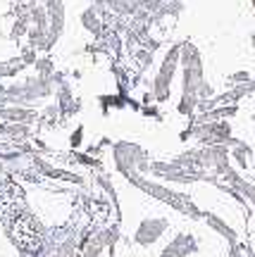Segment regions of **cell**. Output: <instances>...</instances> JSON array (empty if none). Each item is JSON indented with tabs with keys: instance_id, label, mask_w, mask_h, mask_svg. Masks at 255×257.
I'll return each mask as SVG.
<instances>
[{
	"instance_id": "obj_3",
	"label": "cell",
	"mask_w": 255,
	"mask_h": 257,
	"mask_svg": "<svg viewBox=\"0 0 255 257\" xmlns=\"http://www.w3.org/2000/svg\"><path fill=\"white\" fill-rule=\"evenodd\" d=\"M112 160H115V167L122 176H129L131 172L148 174V169H150L148 153L141 146L129 143V141H119L112 146Z\"/></svg>"
},
{
	"instance_id": "obj_15",
	"label": "cell",
	"mask_w": 255,
	"mask_h": 257,
	"mask_svg": "<svg viewBox=\"0 0 255 257\" xmlns=\"http://www.w3.org/2000/svg\"><path fill=\"white\" fill-rule=\"evenodd\" d=\"M253 76H250V72H246V69H241V72H234L231 76H229V83L234 86V83H246V81H250Z\"/></svg>"
},
{
	"instance_id": "obj_10",
	"label": "cell",
	"mask_w": 255,
	"mask_h": 257,
	"mask_svg": "<svg viewBox=\"0 0 255 257\" xmlns=\"http://www.w3.org/2000/svg\"><path fill=\"white\" fill-rule=\"evenodd\" d=\"M27 64L22 62L19 57H10V60H0V79H10V76H17L19 72H24Z\"/></svg>"
},
{
	"instance_id": "obj_9",
	"label": "cell",
	"mask_w": 255,
	"mask_h": 257,
	"mask_svg": "<svg viewBox=\"0 0 255 257\" xmlns=\"http://www.w3.org/2000/svg\"><path fill=\"white\" fill-rule=\"evenodd\" d=\"M229 157L238 165V169H248V160L253 157V148L243 143V141H238L236 146L229 148Z\"/></svg>"
},
{
	"instance_id": "obj_7",
	"label": "cell",
	"mask_w": 255,
	"mask_h": 257,
	"mask_svg": "<svg viewBox=\"0 0 255 257\" xmlns=\"http://www.w3.org/2000/svg\"><path fill=\"white\" fill-rule=\"evenodd\" d=\"M203 217H205V221H208V226L210 229H215L222 236V238H227L229 243V248L231 245H238V236H236V231L229 226L227 221L222 219V217H217V214H212V212H203Z\"/></svg>"
},
{
	"instance_id": "obj_18",
	"label": "cell",
	"mask_w": 255,
	"mask_h": 257,
	"mask_svg": "<svg viewBox=\"0 0 255 257\" xmlns=\"http://www.w3.org/2000/svg\"><path fill=\"white\" fill-rule=\"evenodd\" d=\"M250 46L255 48V34H250Z\"/></svg>"
},
{
	"instance_id": "obj_6",
	"label": "cell",
	"mask_w": 255,
	"mask_h": 257,
	"mask_svg": "<svg viewBox=\"0 0 255 257\" xmlns=\"http://www.w3.org/2000/svg\"><path fill=\"white\" fill-rule=\"evenodd\" d=\"M198 252V243L193 240V236H186V233H179L177 238L162 250V257H186Z\"/></svg>"
},
{
	"instance_id": "obj_2",
	"label": "cell",
	"mask_w": 255,
	"mask_h": 257,
	"mask_svg": "<svg viewBox=\"0 0 255 257\" xmlns=\"http://www.w3.org/2000/svg\"><path fill=\"white\" fill-rule=\"evenodd\" d=\"M179 50H182V43H172L164 50L160 69L155 74V79L150 81V93H153L155 102H167L169 95H172V81L174 74H177V67H179Z\"/></svg>"
},
{
	"instance_id": "obj_1",
	"label": "cell",
	"mask_w": 255,
	"mask_h": 257,
	"mask_svg": "<svg viewBox=\"0 0 255 257\" xmlns=\"http://www.w3.org/2000/svg\"><path fill=\"white\" fill-rule=\"evenodd\" d=\"M129 184L138 186L143 193H148V195H153V198H157V200L167 202L169 207H174V210H179L182 214H186V217H191V219H203V210H198L196 205H193V200L186 195V193H179V191H172V188H167V186L162 184H155V181H148L143 174H138V172H131L129 176H124Z\"/></svg>"
},
{
	"instance_id": "obj_11",
	"label": "cell",
	"mask_w": 255,
	"mask_h": 257,
	"mask_svg": "<svg viewBox=\"0 0 255 257\" xmlns=\"http://www.w3.org/2000/svg\"><path fill=\"white\" fill-rule=\"evenodd\" d=\"M198 110V95H191V93H182V98L177 102V112L184 114V117H193Z\"/></svg>"
},
{
	"instance_id": "obj_17",
	"label": "cell",
	"mask_w": 255,
	"mask_h": 257,
	"mask_svg": "<svg viewBox=\"0 0 255 257\" xmlns=\"http://www.w3.org/2000/svg\"><path fill=\"white\" fill-rule=\"evenodd\" d=\"M143 114H146V117H155V119H160V112L155 110L153 105H150V107L146 105V107H143Z\"/></svg>"
},
{
	"instance_id": "obj_12",
	"label": "cell",
	"mask_w": 255,
	"mask_h": 257,
	"mask_svg": "<svg viewBox=\"0 0 255 257\" xmlns=\"http://www.w3.org/2000/svg\"><path fill=\"white\" fill-rule=\"evenodd\" d=\"M131 60L138 64V72H146L148 67L153 64V50H148V48H141V50H136V53L131 55Z\"/></svg>"
},
{
	"instance_id": "obj_8",
	"label": "cell",
	"mask_w": 255,
	"mask_h": 257,
	"mask_svg": "<svg viewBox=\"0 0 255 257\" xmlns=\"http://www.w3.org/2000/svg\"><path fill=\"white\" fill-rule=\"evenodd\" d=\"M29 136H31L29 124H17V121H3L0 124V138H8L12 143H22Z\"/></svg>"
},
{
	"instance_id": "obj_13",
	"label": "cell",
	"mask_w": 255,
	"mask_h": 257,
	"mask_svg": "<svg viewBox=\"0 0 255 257\" xmlns=\"http://www.w3.org/2000/svg\"><path fill=\"white\" fill-rule=\"evenodd\" d=\"M34 69H36L38 76H53L55 72V62H53V57H38L36 62H34Z\"/></svg>"
},
{
	"instance_id": "obj_5",
	"label": "cell",
	"mask_w": 255,
	"mask_h": 257,
	"mask_svg": "<svg viewBox=\"0 0 255 257\" xmlns=\"http://www.w3.org/2000/svg\"><path fill=\"white\" fill-rule=\"evenodd\" d=\"M79 19H81V27L86 29L93 38H98V41H101L103 34L108 31V27H105V19H103V15H101V10L93 8V5H89V8L83 10L81 15H79Z\"/></svg>"
},
{
	"instance_id": "obj_16",
	"label": "cell",
	"mask_w": 255,
	"mask_h": 257,
	"mask_svg": "<svg viewBox=\"0 0 255 257\" xmlns=\"http://www.w3.org/2000/svg\"><path fill=\"white\" fill-rule=\"evenodd\" d=\"M83 141V126H76V131L72 134V138H69V143H72V148H79Z\"/></svg>"
},
{
	"instance_id": "obj_4",
	"label": "cell",
	"mask_w": 255,
	"mask_h": 257,
	"mask_svg": "<svg viewBox=\"0 0 255 257\" xmlns=\"http://www.w3.org/2000/svg\"><path fill=\"white\" fill-rule=\"evenodd\" d=\"M164 229H169V219H162V217L143 219L136 231V236H134V240H136L138 245H150V243H155V240L162 236Z\"/></svg>"
},
{
	"instance_id": "obj_14",
	"label": "cell",
	"mask_w": 255,
	"mask_h": 257,
	"mask_svg": "<svg viewBox=\"0 0 255 257\" xmlns=\"http://www.w3.org/2000/svg\"><path fill=\"white\" fill-rule=\"evenodd\" d=\"M210 98H215V88H212V83L203 81L201 88H198V102H201V100H210Z\"/></svg>"
}]
</instances>
